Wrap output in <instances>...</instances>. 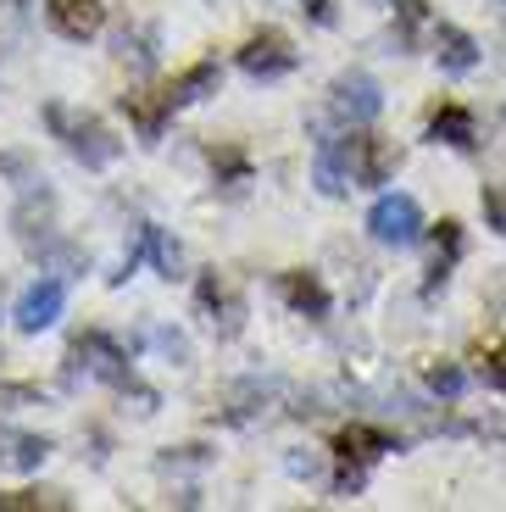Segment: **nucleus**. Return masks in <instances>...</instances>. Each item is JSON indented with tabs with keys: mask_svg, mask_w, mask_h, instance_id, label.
Here are the masks:
<instances>
[{
	"mask_svg": "<svg viewBox=\"0 0 506 512\" xmlns=\"http://www.w3.org/2000/svg\"><path fill=\"white\" fill-rule=\"evenodd\" d=\"M390 451H406V435H390V429H373V423H351L334 435V462H340V474H334V496H356L367 479V468Z\"/></svg>",
	"mask_w": 506,
	"mask_h": 512,
	"instance_id": "20e7f679",
	"label": "nucleus"
},
{
	"mask_svg": "<svg viewBox=\"0 0 506 512\" xmlns=\"http://www.w3.org/2000/svg\"><path fill=\"white\" fill-rule=\"evenodd\" d=\"M217 78H223V67L212 62V56H206V62H195V67H184V73L173 78V84H167V101L178 106V112H184V106H195V101H206V95L217 90Z\"/></svg>",
	"mask_w": 506,
	"mask_h": 512,
	"instance_id": "412c9836",
	"label": "nucleus"
},
{
	"mask_svg": "<svg viewBox=\"0 0 506 512\" xmlns=\"http://www.w3.org/2000/svg\"><path fill=\"white\" fill-rule=\"evenodd\" d=\"M429 45H434V62H440V73H451V78H468L473 67L484 62L479 39H473V34H462V28H451V23H434Z\"/></svg>",
	"mask_w": 506,
	"mask_h": 512,
	"instance_id": "a211bd4d",
	"label": "nucleus"
},
{
	"mask_svg": "<svg viewBox=\"0 0 506 512\" xmlns=\"http://www.w3.org/2000/svg\"><path fill=\"white\" fill-rule=\"evenodd\" d=\"M284 396H290V384H284L279 373H245V379H234L223 390V412H217V418L234 423V429H251V423H262Z\"/></svg>",
	"mask_w": 506,
	"mask_h": 512,
	"instance_id": "39448f33",
	"label": "nucleus"
},
{
	"mask_svg": "<svg viewBox=\"0 0 506 512\" xmlns=\"http://www.w3.org/2000/svg\"><path fill=\"white\" fill-rule=\"evenodd\" d=\"M456 256H462V223L445 218V223H440V245H434V262H429V284H423V295L445 290V279H451V268H456Z\"/></svg>",
	"mask_w": 506,
	"mask_h": 512,
	"instance_id": "5701e85b",
	"label": "nucleus"
},
{
	"mask_svg": "<svg viewBox=\"0 0 506 512\" xmlns=\"http://www.w3.org/2000/svg\"><path fill=\"white\" fill-rule=\"evenodd\" d=\"M384 112V90L373 73H340L329 84V117L340 128H367Z\"/></svg>",
	"mask_w": 506,
	"mask_h": 512,
	"instance_id": "6e6552de",
	"label": "nucleus"
},
{
	"mask_svg": "<svg viewBox=\"0 0 506 512\" xmlns=\"http://www.w3.org/2000/svg\"><path fill=\"white\" fill-rule=\"evenodd\" d=\"M0 401H6V407H45V390H39V384L0 379Z\"/></svg>",
	"mask_w": 506,
	"mask_h": 512,
	"instance_id": "c85d7f7f",
	"label": "nucleus"
},
{
	"mask_svg": "<svg viewBox=\"0 0 506 512\" xmlns=\"http://www.w3.org/2000/svg\"><path fill=\"white\" fill-rule=\"evenodd\" d=\"M495 6H501V17H506V0H495Z\"/></svg>",
	"mask_w": 506,
	"mask_h": 512,
	"instance_id": "2f4dec72",
	"label": "nucleus"
},
{
	"mask_svg": "<svg viewBox=\"0 0 506 512\" xmlns=\"http://www.w3.org/2000/svg\"><path fill=\"white\" fill-rule=\"evenodd\" d=\"M51 451H56L51 435H34V429H17V423L0 418V468L6 474H39Z\"/></svg>",
	"mask_w": 506,
	"mask_h": 512,
	"instance_id": "4468645a",
	"label": "nucleus"
},
{
	"mask_svg": "<svg viewBox=\"0 0 506 512\" xmlns=\"http://www.w3.org/2000/svg\"><path fill=\"white\" fill-rule=\"evenodd\" d=\"M279 295H284V307L290 312H301L306 323H329V284L317 279V273H306V268H290V273H279Z\"/></svg>",
	"mask_w": 506,
	"mask_h": 512,
	"instance_id": "2eb2a0df",
	"label": "nucleus"
},
{
	"mask_svg": "<svg viewBox=\"0 0 506 512\" xmlns=\"http://www.w3.org/2000/svg\"><path fill=\"white\" fill-rule=\"evenodd\" d=\"M156 51H162V34H156L151 23H145V28H117V34H112V56L128 67V73H140V78L156 73V62H162Z\"/></svg>",
	"mask_w": 506,
	"mask_h": 512,
	"instance_id": "6ab92c4d",
	"label": "nucleus"
},
{
	"mask_svg": "<svg viewBox=\"0 0 506 512\" xmlns=\"http://www.w3.org/2000/svg\"><path fill=\"white\" fill-rule=\"evenodd\" d=\"M62 312H67V279H39V284H28V290H23L12 323L23 334H39V329H51Z\"/></svg>",
	"mask_w": 506,
	"mask_h": 512,
	"instance_id": "ddd939ff",
	"label": "nucleus"
},
{
	"mask_svg": "<svg viewBox=\"0 0 506 512\" xmlns=\"http://www.w3.org/2000/svg\"><path fill=\"white\" fill-rule=\"evenodd\" d=\"M45 23L62 39H95L106 28V6L101 0H45Z\"/></svg>",
	"mask_w": 506,
	"mask_h": 512,
	"instance_id": "f3484780",
	"label": "nucleus"
},
{
	"mask_svg": "<svg viewBox=\"0 0 506 512\" xmlns=\"http://www.w3.org/2000/svg\"><path fill=\"white\" fill-rule=\"evenodd\" d=\"M140 262H156L162 279H178V273H184V245H178L167 229H156V223H140V229H134V245H128L123 262H117L112 284H128L134 273H140Z\"/></svg>",
	"mask_w": 506,
	"mask_h": 512,
	"instance_id": "0eeeda50",
	"label": "nucleus"
},
{
	"mask_svg": "<svg viewBox=\"0 0 506 512\" xmlns=\"http://www.w3.org/2000/svg\"><path fill=\"white\" fill-rule=\"evenodd\" d=\"M479 206H484V223H490L495 234H506V184H484Z\"/></svg>",
	"mask_w": 506,
	"mask_h": 512,
	"instance_id": "cd10ccee",
	"label": "nucleus"
},
{
	"mask_svg": "<svg viewBox=\"0 0 506 512\" xmlns=\"http://www.w3.org/2000/svg\"><path fill=\"white\" fill-rule=\"evenodd\" d=\"M195 312H201V323L217 334V340H240V329H245V295L234 290L217 268H206L201 279H195Z\"/></svg>",
	"mask_w": 506,
	"mask_h": 512,
	"instance_id": "423d86ee",
	"label": "nucleus"
},
{
	"mask_svg": "<svg viewBox=\"0 0 506 512\" xmlns=\"http://www.w3.org/2000/svg\"><path fill=\"white\" fill-rule=\"evenodd\" d=\"M423 34H434L429 0H395V45H401V51H418Z\"/></svg>",
	"mask_w": 506,
	"mask_h": 512,
	"instance_id": "4be33fe9",
	"label": "nucleus"
},
{
	"mask_svg": "<svg viewBox=\"0 0 506 512\" xmlns=\"http://www.w3.org/2000/svg\"><path fill=\"white\" fill-rule=\"evenodd\" d=\"M206 462V446H178L173 457H162V468H201Z\"/></svg>",
	"mask_w": 506,
	"mask_h": 512,
	"instance_id": "c756f323",
	"label": "nucleus"
},
{
	"mask_svg": "<svg viewBox=\"0 0 506 512\" xmlns=\"http://www.w3.org/2000/svg\"><path fill=\"white\" fill-rule=\"evenodd\" d=\"M12 234H17V245L34 256L39 268H51V273H89V251L56 229V190L45 179L23 184V201H17V212H12Z\"/></svg>",
	"mask_w": 506,
	"mask_h": 512,
	"instance_id": "f257e3e1",
	"label": "nucleus"
},
{
	"mask_svg": "<svg viewBox=\"0 0 506 512\" xmlns=\"http://www.w3.org/2000/svg\"><path fill=\"white\" fill-rule=\"evenodd\" d=\"M290 474L295 479H312L317 474V457H290Z\"/></svg>",
	"mask_w": 506,
	"mask_h": 512,
	"instance_id": "7c9ffc66",
	"label": "nucleus"
},
{
	"mask_svg": "<svg viewBox=\"0 0 506 512\" xmlns=\"http://www.w3.org/2000/svg\"><path fill=\"white\" fill-rule=\"evenodd\" d=\"M423 379H429V390H434V396H445V401H456L462 390H468V373L456 368V362H434Z\"/></svg>",
	"mask_w": 506,
	"mask_h": 512,
	"instance_id": "393cba45",
	"label": "nucleus"
},
{
	"mask_svg": "<svg viewBox=\"0 0 506 512\" xmlns=\"http://www.w3.org/2000/svg\"><path fill=\"white\" fill-rule=\"evenodd\" d=\"M367 234L379 245H395V251H406V245L423 240V206L412 201V195H379L373 201V212H367Z\"/></svg>",
	"mask_w": 506,
	"mask_h": 512,
	"instance_id": "1a4fd4ad",
	"label": "nucleus"
},
{
	"mask_svg": "<svg viewBox=\"0 0 506 512\" xmlns=\"http://www.w3.org/2000/svg\"><path fill=\"white\" fill-rule=\"evenodd\" d=\"M295 67H301V51H295V45L279 34V28H262V34H251V39L240 45V73L262 78V84H273V78L295 73Z\"/></svg>",
	"mask_w": 506,
	"mask_h": 512,
	"instance_id": "9d476101",
	"label": "nucleus"
},
{
	"mask_svg": "<svg viewBox=\"0 0 506 512\" xmlns=\"http://www.w3.org/2000/svg\"><path fill=\"white\" fill-rule=\"evenodd\" d=\"M473 379L484 384V390H495V396H506V357L501 351H479V357H473Z\"/></svg>",
	"mask_w": 506,
	"mask_h": 512,
	"instance_id": "a878e982",
	"label": "nucleus"
},
{
	"mask_svg": "<svg viewBox=\"0 0 506 512\" xmlns=\"http://www.w3.org/2000/svg\"><path fill=\"white\" fill-rule=\"evenodd\" d=\"M345 145H351V179L356 190H373V184H390V173L401 167V151L379 134H362V128H345Z\"/></svg>",
	"mask_w": 506,
	"mask_h": 512,
	"instance_id": "9b49d317",
	"label": "nucleus"
},
{
	"mask_svg": "<svg viewBox=\"0 0 506 512\" xmlns=\"http://www.w3.org/2000/svg\"><path fill=\"white\" fill-rule=\"evenodd\" d=\"M39 117H45V128L62 140V151L73 156V162H84L89 173H101V167H112L117 156H123V140H117V134L95 112H73V106L51 101Z\"/></svg>",
	"mask_w": 506,
	"mask_h": 512,
	"instance_id": "7ed1b4c3",
	"label": "nucleus"
},
{
	"mask_svg": "<svg viewBox=\"0 0 506 512\" xmlns=\"http://www.w3.org/2000/svg\"><path fill=\"white\" fill-rule=\"evenodd\" d=\"M423 134H429L434 145H451V151H479V117L468 112V106H434L429 123H423Z\"/></svg>",
	"mask_w": 506,
	"mask_h": 512,
	"instance_id": "dca6fc26",
	"label": "nucleus"
},
{
	"mask_svg": "<svg viewBox=\"0 0 506 512\" xmlns=\"http://www.w3.org/2000/svg\"><path fill=\"white\" fill-rule=\"evenodd\" d=\"M67 496L62 490H12V496H0V512H62Z\"/></svg>",
	"mask_w": 506,
	"mask_h": 512,
	"instance_id": "b1692460",
	"label": "nucleus"
},
{
	"mask_svg": "<svg viewBox=\"0 0 506 512\" xmlns=\"http://www.w3.org/2000/svg\"><path fill=\"white\" fill-rule=\"evenodd\" d=\"M312 184H317L323 195H329V201H340V195H351V190H356L345 128H340V134H323V140H317V151H312Z\"/></svg>",
	"mask_w": 506,
	"mask_h": 512,
	"instance_id": "f8f14e48",
	"label": "nucleus"
},
{
	"mask_svg": "<svg viewBox=\"0 0 506 512\" xmlns=\"http://www.w3.org/2000/svg\"><path fill=\"white\" fill-rule=\"evenodd\" d=\"M117 106L128 112V123L140 128V140H145V145H156V140H162V134H167V123H173V112H178V106L167 101V90H156V95H123Z\"/></svg>",
	"mask_w": 506,
	"mask_h": 512,
	"instance_id": "aec40b11",
	"label": "nucleus"
},
{
	"mask_svg": "<svg viewBox=\"0 0 506 512\" xmlns=\"http://www.w3.org/2000/svg\"><path fill=\"white\" fill-rule=\"evenodd\" d=\"M62 379H67V384L95 379V384H106V390H117V396H134V401H140V412H145V418L156 412V390H151V384H140V379H134V362H128V346H123V340H112L106 329H84V334H73Z\"/></svg>",
	"mask_w": 506,
	"mask_h": 512,
	"instance_id": "f03ea898",
	"label": "nucleus"
},
{
	"mask_svg": "<svg viewBox=\"0 0 506 512\" xmlns=\"http://www.w3.org/2000/svg\"><path fill=\"white\" fill-rule=\"evenodd\" d=\"M151 346L162 351L173 368H190V340H184L178 329H151Z\"/></svg>",
	"mask_w": 506,
	"mask_h": 512,
	"instance_id": "bb28decb",
	"label": "nucleus"
}]
</instances>
